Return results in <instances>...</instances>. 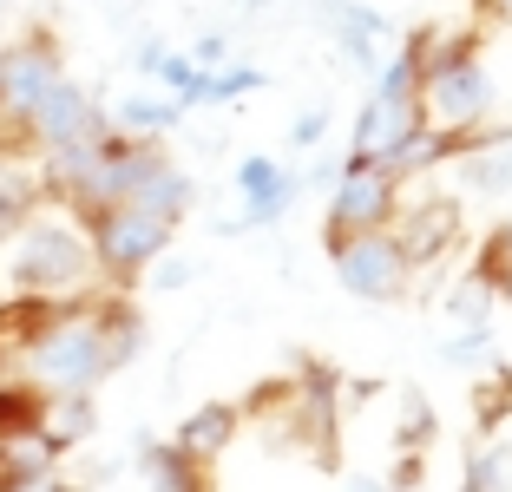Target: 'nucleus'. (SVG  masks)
Masks as SVG:
<instances>
[{
  "label": "nucleus",
  "mask_w": 512,
  "mask_h": 492,
  "mask_svg": "<svg viewBox=\"0 0 512 492\" xmlns=\"http://www.w3.org/2000/svg\"><path fill=\"white\" fill-rule=\"evenodd\" d=\"M499 14H512V0H499Z\"/></svg>",
  "instance_id": "4c0bfd02"
},
{
  "label": "nucleus",
  "mask_w": 512,
  "mask_h": 492,
  "mask_svg": "<svg viewBox=\"0 0 512 492\" xmlns=\"http://www.w3.org/2000/svg\"><path fill=\"white\" fill-rule=\"evenodd\" d=\"M178 119H184V105L158 99V92H132V99L112 105V132H125V138H165V132H178Z\"/></svg>",
  "instance_id": "6ab92c4d"
},
{
  "label": "nucleus",
  "mask_w": 512,
  "mask_h": 492,
  "mask_svg": "<svg viewBox=\"0 0 512 492\" xmlns=\"http://www.w3.org/2000/svg\"><path fill=\"white\" fill-rule=\"evenodd\" d=\"M14 492H73V479H66V473H46V479H27V486H14Z\"/></svg>",
  "instance_id": "e433bc0d"
},
{
  "label": "nucleus",
  "mask_w": 512,
  "mask_h": 492,
  "mask_svg": "<svg viewBox=\"0 0 512 492\" xmlns=\"http://www.w3.org/2000/svg\"><path fill=\"white\" fill-rule=\"evenodd\" d=\"M112 132V112L99 92H86L79 79H60V86L46 92L40 105H33V119L20 125V138H27L33 151L46 145H73V138H106Z\"/></svg>",
  "instance_id": "6e6552de"
},
{
  "label": "nucleus",
  "mask_w": 512,
  "mask_h": 492,
  "mask_svg": "<svg viewBox=\"0 0 512 492\" xmlns=\"http://www.w3.org/2000/svg\"><path fill=\"white\" fill-rule=\"evenodd\" d=\"M243 92H263V66H217V73H204L197 105H230V99H243Z\"/></svg>",
  "instance_id": "a878e982"
},
{
  "label": "nucleus",
  "mask_w": 512,
  "mask_h": 492,
  "mask_svg": "<svg viewBox=\"0 0 512 492\" xmlns=\"http://www.w3.org/2000/svg\"><path fill=\"white\" fill-rule=\"evenodd\" d=\"M237 197H243V210L224 230H270V224H283L289 210H296L302 171L283 164V158H270V151H250V158L237 164Z\"/></svg>",
  "instance_id": "1a4fd4ad"
},
{
  "label": "nucleus",
  "mask_w": 512,
  "mask_h": 492,
  "mask_svg": "<svg viewBox=\"0 0 512 492\" xmlns=\"http://www.w3.org/2000/svg\"><path fill=\"white\" fill-rule=\"evenodd\" d=\"M329 269L335 283L348 289L355 302H401L414 289V263L407 250L394 243V230H362V237H335L329 243Z\"/></svg>",
  "instance_id": "423d86ee"
},
{
  "label": "nucleus",
  "mask_w": 512,
  "mask_h": 492,
  "mask_svg": "<svg viewBox=\"0 0 512 492\" xmlns=\"http://www.w3.org/2000/svg\"><path fill=\"white\" fill-rule=\"evenodd\" d=\"M40 407H46V394L33 388L27 374H20V381H0V440L40 433Z\"/></svg>",
  "instance_id": "412c9836"
},
{
  "label": "nucleus",
  "mask_w": 512,
  "mask_h": 492,
  "mask_svg": "<svg viewBox=\"0 0 512 492\" xmlns=\"http://www.w3.org/2000/svg\"><path fill=\"white\" fill-rule=\"evenodd\" d=\"M506 407H512V374H499L493 388H480V433H486V440L499 433V420H506Z\"/></svg>",
  "instance_id": "c756f323"
},
{
  "label": "nucleus",
  "mask_w": 512,
  "mask_h": 492,
  "mask_svg": "<svg viewBox=\"0 0 512 492\" xmlns=\"http://www.w3.org/2000/svg\"><path fill=\"white\" fill-rule=\"evenodd\" d=\"M191 276H197V263H191V256H171V250L145 269V283H151V289H184Z\"/></svg>",
  "instance_id": "7c9ffc66"
},
{
  "label": "nucleus",
  "mask_w": 512,
  "mask_h": 492,
  "mask_svg": "<svg viewBox=\"0 0 512 492\" xmlns=\"http://www.w3.org/2000/svg\"><path fill=\"white\" fill-rule=\"evenodd\" d=\"M99 322H106V342H112V355H119V368L145 355L151 328H145V309L132 302V289H112V296H99Z\"/></svg>",
  "instance_id": "a211bd4d"
},
{
  "label": "nucleus",
  "mask_w": 512,
  "mask_h": 492,
  "mask_svg": "<svg viewBox=\"0 0 512 492\" xmlns=\"http://www.w3.org/2000/svg\"><path fill=\"white\" fill-rule=\"evenodd\" d=\"M486 348H493V328H460V335L440 342V361H447V368H473Z\"/></svg>",
  "instance_id": "cd10ccee"
},
{
  "label": "nucleus",
  "mask_w": 512,
  "mask_h": 492,
  "mask_svg": "<svg viewBox=\"0 0 512 492\" xmlns=\"http://www.w3.org/2000/svg\"><path fill=\"white\" fill-rule=\"evenodd\" d=\"M92 433H99V401L92 394H46V407H40V440H46V453H73V447H86Z\"/></svg>",
  "instance_id": "2eb2a0df"
},
{
  "label": "nucleus",
  "mask_w": 512,
  "mask_h": 492,
  "mask_svg": "<svg viewBox=\"0 0 512 492\" xmlns=\"http://www.w3.org/2000/svg\"><path fill=\"white\" fill-rule=\"evenodd\" d=\"M7 243H14L7 276H14L20 296H79V289L99 276L79 217H60V210H33Z\"/></svg>",
  "instance_id": "f03ea898"
},
{
  "label": "nucleus",
  "mask_w": 512,
  "mask_h": 492,
  "mask_svg": "<svg viewBox=\"0 0 512 492\" xmlns=\"http://www.w3.org/2000/svg\"><path fill=\"white\" fill-rule=\"evenodd\" d=\"M20 374L40 394H99V381L119 374V355L99 322V296H53L46 322L20 342Z\"/></svg>",
  "instance_id": "f257e3e1"
},
{
  "label": "nucleus",
  "mask_w": 512,
  "mask_h": 492,
  "mask_svg": "<svg viewBox=\"0 0 512 492\" xmlns=\"http://www.w3.org/2000/svg\"><path fill=\"white\" fill-rule=\"evenodd\" d=\"M506 269H512V217L493 230V237H486V250H480V263H473V276H486V283H493V276H506Z\"/></svg>",
  "instance_id": "c85d7f7f"
},
{
  "label": "nucleus",
  "mask_w": 512,
  "mask_h": 492,
  "mask_svg": "<svg viewBox=\"0 0 512 492\" xmlns=\"http://www.w3.org/2000/svg\"><path fill=\"white\" fill-rule=\"evenodd\" d=\"M453 171L467 197H512V132H473Z\"/></svg>",
  "instance_id": "4468645a"
},
{
  "label": "nucleus",
  "mask_w": 512,
  "mask_h": 492,
  "mask_svg": "<svg viewBox=\"0 0 512 492\" xmlns=\"http://www.w3.org/2000/svg\"><path fill=\"white\" fill-rule=\"evenodd\" d=\"M125 204H132V210H145V217H158V224H171V230H178L184 217H191V204H197V178L184 171L178 158H171V151H158V158H151L145 171L132 178V191H125Z\"/></svg>",
  "instance_id": "f8f14e48"
},
{
  "label": "nucleus",
  "mask_w": 512,
  "mask_h": 492,
  "mask_svg": "<svg viewBox=\"0 0 512 492\" xmlns=\"http://www.w3.org/2000/svg\"><path fill=\"white\" fill-rule=\"evenodd\" d=\"M138 479L145 492H211V466H197L171 440H138Z\"/></svg>",
  "instance_id": "dca6fc26"
},
{
  "label": "nucleus",
  "mask_w": 512,
  "mask_h": 492,
  "mask_svg": "<svg viewBox=\"0 0 512 492\" xmlns=\"http://www.w3.org/2000/svg\"><path fill=\"white\" fill-rule=\"evenodd\" d=\"M79 230H86V243H92V269H99L112 289L145 283V269L171 250V237H178L171 224H158V217H145V210H132V204H99V210H86V217H79Z\"/></svg>",
  "instance_id": "7ed1b4c3"
},
{
  "label": "nucleus",
  "mask_w": 512,
  "mask_h": 492,
  "mask_svg": "<svg viewBox=\"0 0 512 492\" xmlns=\"http://www.w3.org/2000/svg\"><path fill=\"white\" fill-rule=\"evenodd\" d=\"M184 60H191V66H204V73H217V66H230V33H217V27H211V33H197Z\"/></svg>",
  "instance_id": "2f4dec72"
},
{
  "label": "nucleus",
  "mask_w": 512,
  "mask_h": 492,
  "mask_svg": "<svg viewBox=\"0 0 512 492\" xmlns=\"http://www.w3.org/2000/svg\"><path fill=\"white\" fill-rule=\"evenodd\" d=\"M322 132H329V105H309V112H296V125H289V145H296V151H316Z\"/></svg>",
  "instance_id": "473e14b6"
},
{
  "label": "nucleus",
  "mask_w": 512,
  "mask_h": 492,
  "mask_svg": "<svg viewBox=\"0 0 512 492\" xmlns=\"http://www.w3.org/2000/svg\"><path fill=\"white\" fill-rule=\"evenodd\" d=\"M434 433H440V420H434V407H427V394L407 388L401 394V453H427Z\"/></svg>",
  "instance_id": "393cba45"
},
{
  "label": "nucleus",
  "mask_w": 512,
  "mask_h": 492,
  "mask_svg": "<svg viewBox=\"0 0 512 492\" xmlns=\"http://www.w3.org/2000/svg\"><path fill=\"white\" fill-rule=\"evenodd\" d=\"M421 479H427V453H401L394 473H388V492H414Z\"/></svg>",
  "instance_id": "72a5a7b5"
},
{
  "label": "nucleus",
  "mask_w": 512,
  "mask_h": 492,
  "mask_svg": "<svg viewBox=\"0 0 512 492\" xmlns=\"http://www.w3.org/2000/svg\"><path fill=\"white\" fill-rule=\"evenodd\" d=\"M467 151V138H453V132H434V125H421V132L407 138V145H394L388 151V171L401 184H414V178H434V171H447L453 158Z\"/></svg>",
  "instance_id": "f3484780"
},
{
  "label": "nucleus",
  "mask_w": 512,
  "mask_h": 492,
  "mask_svg": "<svg viewBox=\"0 0 512 492\" xmlns=\"http://www.w3.org/2000/svg\"><path fill=\"white\" fill-rule=\"evenodd\" d=\"M447 315H453V328H486V322H493V283L467 269L460 289L447 296Z\"/></svg>",
  "instance_id": "b1692460"
},
{
  "label": "nucleus",
  "mask_w": 512,
  "mask_h": 492,
  "mask_svg": "<svg viewBox=\"0 0 512 492\" xmlns=\"http://www.w3.org/2000/svg\"><path fill=\"white\" fill-rule=\"evenodd\" d=\"M407 217H394V243L407 250V263L427 269L434 256L460 250V224H467V204L460 197H401Z\"/></svg>",
  "instance_id": "9d476101"
},
{
  "label": "nucleus",
  "mask_w": 512,
  "mask_h": 492,
  "mask_svg": "<svg viewBox=\"0 0 512 492\" xmlns=\"http://www.w3.org/2000/svg\"><path fill=\"white\" fill-rule=\"evenodd\" d=\"M60 79H66V60H60V46H53V33L7 40L0 46V125L20 132L33 119V105L60 86Z\"/></svg>",
  "instance_id": "0eeeda50"
},
{
  "label": "nucleus",
  "mask_w": 512,
  "mask_h": 492,
  "mask_svg": "<svg viewBox=\"0 0 512 492\" xmlns=\"http://www.w3.org/2000/svg\"><path fill=\"white\" fill-rule=\"evenodd\" d=\"M33 210H40V178L33 171H20V164L0 158V243L14 237L20 224H27Z\"/></svg>",
  "instance_id": "aec40b11"
},
{
  "label": "nucleus",
  "mask_w": 512,
  "mask_h": 492,
  "mask_svg": "<svg viewBox=\"0 0 512 492\" xmlns=\"http://www.w3.org/2000/svg\"><path fill=\"white\" fill-rule=\"evenodd\" d=\"M322 20L335 27V40H342V33H355V40H388V14H375L362 0H322Z\"/></svg>",
  "instance_id": "5701e85b"
},
{
  "label": "nucleus",
  "mask_w": 512,
  "mask_h": 492,
  "mask_svg": "<svg viewBox=\"0 0 512 492\" xmlns=\"http://www.w3.org/2000/svg\"><path fill=\"white\" fill-rule=\"evenodd\" d=\"M237 433H243V407L237 401H204V407H191V414L178 420L171 447L191 453L197 466H217L230 447H237Z\"/></svg>",
  "instance_id": "ddd939ff"
},
{
  "label": "nucleus",
  "mask_w": 512,
  "mask_h": 492,
  "mask_svg": "<svg viewBox=\"0 0 512 492\" xmlns=\"http://www.w3.org/2000/svg\"><path fill=\"white\" fill-rule=\"evenodd\" d=\"M368 86H375V99H414V92H421V60L401 46V53L381 60V73L368 79Z\"/></svg>",
  "instance_id": "bb28decb"
},
{
  "label": "nucleus",
  "mask_w": 512,
  "mask_h": 492,
  "mask_svg": "<svg viewBox=\"0 0 512 492\" xmlns=\"http://www.w3.org/2000/svg\"><path fill=\"white\" fill-rule=\"evenodd\" d=\"M421 125H434V132H453V138H473L486 132V119H493V73L480 66V53H460V60H434L421 73Z\"/></svg>",
  "instance_id": "20e7f679"
},
{
  "label": "nucleus",
  "mask_w": 512,
  "mask_h": 492,
  "mask_svg": "<svg viewBox=\"0 0 512 492\" xmlns=\"http://www.w3.org/2000/svg\"><path fill=\"white\" fill-rule=\"evenodd\" d=\"M414 132H421V99H375V92H368L362 112H355V132H348V151H342V158H355V164H388V151L407 145Z\"/></svg>",
  "instance_id": "9b49d317"
},
{
  "label": "nucleus",
  "mask_w": 512,
  "mask_h": 492,
  "mask_svg": "<svg viewBox=\"0 0 512 492\" xmlns=\"http://www.w3.org/2000/svg\"><path fill=\"white\" fill-rule=\"evenodd\" d=\"M342 492H388V479H381V473H348Z\"/></svg>",
  "instance_id": "c9c22d12"
},
{
  "label": "nucleus",
  "mask_w": 512,
  "mask_h": 492,
  "mask_svg": "<svg viewBox=\"0 0 512 492\" xmlns=\"http://www.w3.org/2000/svg\"><path fill=\"white\" fill-rule=\"evenodd\" d=\"M165 53H171V46H165V40H151V33H145V40L132 46V66H138L145 79H158V66H165Z\"/></svg>",
  "instance_id": "f704fd0d"
},
{
  "label": "nucleus",
  "mask_w": 512,
  "mask_h": 492,
  "mask_svg": "<svg viewBox=\"0 0 512 492\" xmlns=\"http://www.w3.org/2000/svg\"><path fill=\"white\" fill-rule=\"evenodd\" d=\"M394 217H401V178L388 164L342 158V178L329 184V204H322V243L362 237V230H394Z\"/></svg>",
  "instance_id": "39448f33"
},
{
  "label": "nucleus",
  "mask_w": 512,
  "mask_h": 492,
  "mask_svg": "<svg viewBox=\"0 0 512 492\" xmlns=\"http://www.w3.org/2000/svg\"><path fill=\"white\" fill-rule=\"evenodd\" d=\"M460 492H512V453L499 440H480L460 466Z\"/></svg>",
  "instance_id": "4be33fe9"
}]
</instances>
